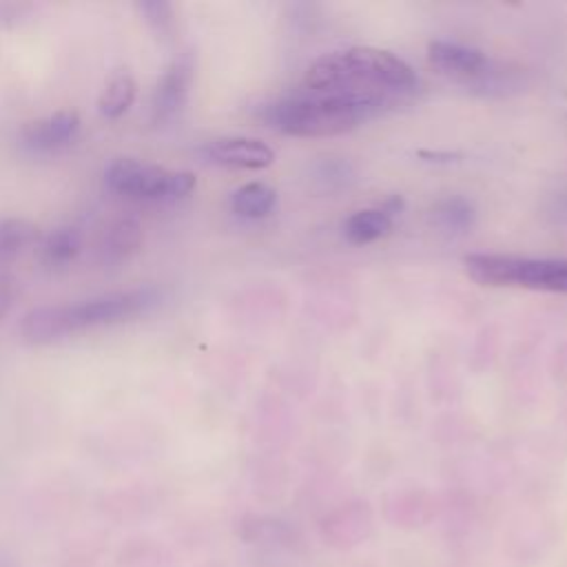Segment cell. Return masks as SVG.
Instances as JSON below:
<instances>
[{
    "label": "cell",
    "instance_id": "3",
    "mask_svg": "<svg viewBox=\"0 0 567 567\" xmlns=\"http://www.w3.org/2000/svg\"><path fill=\"white\" fill-rule=\"evenodd\" d=\"M388 109L374 100L299 89L266 109L270 128L295 137H326L357 128L359 124L379 117Z\"/></svg>",
    "mask_w": 567,
    "mask_h": 567
},
{
    "label": "cell",
    "instance_id": "12",
    "mask_svg": "<svg viewBox=\"0 0 567 567\" xmlns=\"http://www.w3.org/2000/svg\"><path fill=\"white\" fill-rule=\"evenodd\" d=\"M390 230H392V219L381 208L357 210L343 224V235L354 246L383 239L390 235Z\"/></svg>",
    "mask_w": 567,
    "mask_h": 567
},
{
    "label": "cell",
    "instance_id": "1",
    "mask_svg": "<svg viewBox=\"0 0 567 567\" xmlns=\"http://www.w3.org/2000/svg\"><path fill=\"white\" fill-rule=\"evenodd\" d=\"M416 73L399 55L372 47H350L315 60L303 75L301 89L348 93L374 100L390 111L405 102L416 91Z\"/></svg>",
    "mask_w": 567,
    "mask_h": 567
},
{
    "label": "cell",
    "instance_id": "15",
    "mask_svg": "<svg viewBox=\"0 0 567 567\" xmlns=\"http://www.w3.org/2000/svg\"><path fill=\"white\" fill-rule=\"evenodd\" d=\"M137 84L128 73L113 75L97 97V111L106 120L122 117L135 102Z\"/></svg>",
    "mask_w": 567,
    "mask_h": 567
},
{
    "label": "cell",
    "instance_id": "16",
    "mask_svg": "<svg viewBox=\"0 0 567 567\" xmlns=\"http://www.w3.org/2000/svg\"><path fill=\"white\" fill-rule=\"evenodd\" d=\"M432 215L441 228L452 230V233H463V230L472 228V224H474V206L465 197L441 199L432 208Z\"/></svg>",
    "mask_w": 567,
    "mask_h": 567
},
{
    "label": "cell",
    "instance_id": "6",
    "mask_svg": "<svg viewBox=\"0 0 567 567\" xmlns=\"http://www.w3.org/2000/svg\"><path fill=\"white\" fill-rule=\"evenodd\" d=\"M430 64L458 82H487L494 75L492 60L476 47L452 40H434L427 44Z\"/></svg>",
    "mask_w": 567,
    "mask_h": 567
},
{
    "label": "cell",
    "instance_id": "13",
    "mask_svg": "<svg viewBox=\"0 0 567 567\" xmlns=\"http://www.w3.org/2000/svg\"><path fill=\"white\" fill-rule=\"evenodd\" d=\"M40 228L24 217L0 219V264L16 261L33 241H38Z\"/></svg>",
    "mask_w": 567,
    "mask_h": 567
},
{
    "label": "cell",
    "instance_id": "5",
    "mask_svg": "<svg viewBox=\"0 0 567 567\" xmlns=\"http://www.w3.org/2000/svg\"><path fill=\"white\" fill-rule=\"evenodd\" d=\"M106 188L131 202L171 204L186 199L195 190V175L188 171H166L133 157H120L104 173Z\"/></svg>",
    "mask_w": 567,
    "mask_h": 567
},
{
    "label": "cell",
    "instance_id": "10",
    "mask_svg": "<svg viewBox=\"0 0 567 567\" xmlns=\"http://www.w3.org/2000/svg\"><path fill=\"white\" fill-rule=\"evenodd\" d=\"M142 241H144V233H142V226L137 219H131V217L117 219L104 233L102 257L109 264L126 261L142 248Z\"/></svg>",
    "mask_w": 567,
    "mask_h": 567
},
{
    "label": "cell",
    "instance_id": "2",
    "mask_svg": "<svg viewBox=\"0 0 567 567\" xmlns=\"http://www.w3.org/2000/svg\"><path fill=\"white\" fill-rule=\"evenodd\" d=\"M159 301L151 286L117 290L82 299L75 303H55L31 308L20 321V334L29 343H53L71 334L117 326L146 315Z\"/></svg>",
    "mask_w": 567,
    "mask_h": 567
},
{
    "label": "cell",
    "instance_id": "4",
    "mask_svg": "<svg viewBox=\"0 0 567 567\" xmlns=\"http://www.w3.org/2000/svg\"><path fill=\"white\" fill-rule=\"evenodd\" d=\"M465 268L485 286H514L545 292H567V259H536L516 255H467Z\"/></svg>",
    "mask_w": 567,
    "mask_h": 567
},
{
    "label": "cell",
    "instance_id": "11",
    "mask_svg": "<svg viewBox=\"0 0 567 567\" xmlns=\"http://www.w3.org/2000/svg\"><path fill=\"white\" fill-rule=\"evenodd\" d=\"M277 204V193L264 182H248L239 186L230 197V208L244 219H261L272 213Z\"/></svg>",
    "mask_w": 567,
    "mask_h": 567
},
{
    "label": "cell",
    "instance_id": "18",
    "mask_svg": "<svg viewBox=\"0 0 567 567\" xmlns=\"http://www.w3.org/2000/svg\"><path fill=\"white\" fill-rule=\"evenodd\" d=\"M18 299V284L9 272H0V323L9 317Z\"/></svg>",
    "mask_w": 567,
    "mask_h": 567
},
{
    "label": "cell",
    "instance_id": "8",
    "mask_svg": "<svg viewBox=\"0 0 567 567\" xmlns=\"http://www.w3.org/2000/svg\"><path fill=\"white\" fill-rule=\"evenodd\" d=\"M80 126V115L71 109H62L47 117L29 122L20 133V144L35 155L58 153L75 142Z\"/></svg>",
    "mask_w": 567,
    "mask_h": 567
},
{
    "label": "cell",
    "instance_id": "14",
    "mask_svg": "<svg viewBox=\"0 0 567 567\" xmlns=\"http://www.w3.org/2000/svg\"><path fill=\"white\" fill-rule=\"evenodd\" d=\"M82 248V235L73 226H60L51 230L40 244V259L49 268L69 266Z\"/></svg>",
    "mask_w": 567,
    "mask_h": 567
},
{
    "label": "cell",
    "instance_id": "17",
    "mask_svg": "<svg viewBox=\"0 0 567 567\" xmlns=\"http://www.w3.org/2000/svg\"><path fill=\"white\" fill-rule=\"evenodd\" d=\"M140 13L144 16V20L148 22V27H153L157 33H171L173 29V7L164 0H144L137 2Z\"/></svg>",
    "mask_w": 567,
    "mask_h": 567
},
{
    "label": "cell",
    "instance_id": "7",
    "mask_svg": "<svg viewBox=\"0 0 567 567\" xmlns=\"http://www.w3.org/2000/svg\"><path fill=\"white\" fill-rule=\"evenodd\" d=\"M193 73H195V62L190 53H184L175 58L162 78L157 80V86L153 91L151 100V122L153 124H164L173 120L186 104L188 91L193 84Z\"/></svg>",
    "mask_w": 567,
    "mask_h": 567
},
{
    "label": "cell",
    "instance_id": "9",
    "mask_svg": "<svg viewBox=\"0 0 567 567\" xmlns=\"http://www.w3.org/2000/svg\"><path fill=\"white\" fill-rule=\"evenodd\" d=\"M208 162L226 168L261 171L275 162V153L268 144L255 137H219L204 146Z\"/></svg>",
    "mask_w": 567,
    "mask_h": 567
},
{
    "label": "cell",
    "instance_id": "19",
    "mask_svg": "<svg viewBox=\"0 0 567 567\" xmlns=\"http://www.w3.org/2000/svg\"><path fill=\"white\" fill-rule=\"evenodd\" d=\"M390 219L396 215V213H401L403 210V199L399 197V195H394V197H390L385 204H383V208H381Z\"/></svg>",
    "mask_w": 567,
    "mask_h": 567
}]
</instances>
